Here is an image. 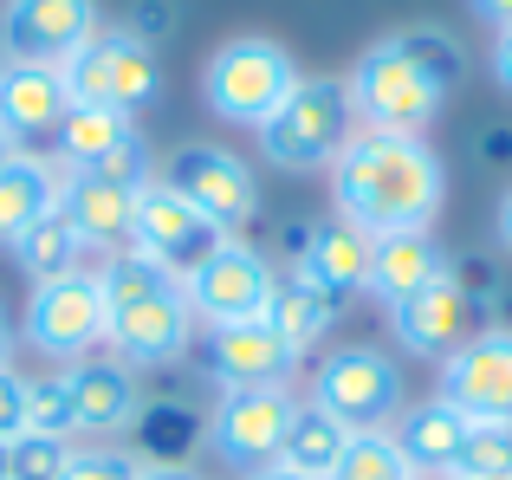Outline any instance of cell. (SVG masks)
Here are the masks:
<instances>
[{
  "label": "cell",
  "instance_id": "cell-1",
  "mask_svg": "<svg viewBox=\"0 0 512 480\" xmlns=\"http://www.w3.org/2000/svg\"><path fill=\"white\" fill-rule=\"evenodd\" d=\"M331 195H338V221L363 234H402L428 228L448 195L441 156L422 137H389V130H357L344 156L331 163Z\"/></svg>",
  "mask_w": 512,
  "mask_h": 480
},
{
  "label": "cell",
  "instance_id": "cell-2",
  "mask_svg": "<svg viewBox=\"0 0 512 480\" xmlns=\"http://www.w3.org/2000/svg\"><path fill=\"white\" fill-rule=\"evenodd\" d=\"M454 85H461V46L435 26L376 39L344 78L357 130H389V137H422Z\"/></svg>",
  "mask_w": 512,
  "mask_h": 480
},
{
  "label": "cell",
  "instance_id": "cell-3",
  "mask_svg": "<svg viewBox=\"0 0 512 480\" xmlns=\"http://www.w3.org/2000/svg\"><path fill=\"white\" fill-rule=\"evenodd\" d=\"M98 292H104V344L117 364L163 370L195 344V312L182 299V279L137 260L130 247L98 266Z\"/></svg>",
  "mask_w": 512,
  "mask_h": 480
},
{
  "label": "cell",
  "instance_id": "cell-4",
  "mask_svg": "<svg viewBox=\"0 0 512 480\" xmlns=\"http://www.w3.org/2000/svg\"><path fill=\"white\" fill-rule=\"evenodd\" d=\"M299 78H305L299 59H292L279 39L240 33V39H227V46L208 52V65H201V98H208V111L221 117V124L260 130L266 117L292 98Z\"/></svg>",
  "mask_w": 512,
  "mask_h": 480
},
{
  "label": "cell",
  "instance_id": "cell-5",
  "mask_svg": "<svg viewBox=\"0 0 512 480\" xmlns=\"http://www.w3.org/2000/svg\"><path fill=\"white\" fill-rule=\"evenodd\" d=\"M260 156L286 176H305V169H331L344 156V143L357 137V111H350L344 78H299L292 98L266 117L260 130Z\"/></svg>",
  "mask_w": 512,
  "mask_h": 480
},
{
  "label": "cell",
  "instance_id": "cell-6",
  "mask_svg": "<svg viewBox=\"0 0 512 480\" xmlns=\"http://www.w3.org/2000/svg\"><path fill=\"white\" fill-rule=\"evenodd\" d=\"M305 403H318L350 435L389 429L402 416V364L389 351H376V344H344V351H331L318 364Z\"/></svg>",
  "mask_w": 512,
  "mask_h": 480
},
{
  "label": "cell",
  "instance_id": "cell-7",
  "mask_svg": "<svg viewBox=\"0 0 512 480\" xmlns=\"http://www.w3.org/2000/svg\"><path fill=\"white\" fill-rule=\"evenodd\" d=\"M59 72L72 85V104H98V111H124V117H137L163 91V65H156L150 39L137 33H91Z\"/></svg>",
  "mask_w": 512,
  "mask_h": 480
},
{
  "label": "cell",
  "instance_id": "cell-8",
  "mask_svg": "<svg viewBox=\"0 0 512 480\" xmlns=\"http://www.w3.org/2000/svg\"><path fill=\"white\" fill-rule=\"evenodd\" d=\"M299 416V396L292 383H260V390H221L208 416V442L214 455L227 461L234 474H266L279 468V448H286V429Z\"/></svg>",
  "mask_w": 512,
  "mask_h": 480
},
{
  "label": "cell",
  "instance_id": "cell-9",
  "mask_svg": "<svg viewBox=\"0 0 512 480\" xmlns=\"http://www.w3.org/2000/svg\"><path fill=\"white\" fill-rule=\"evenodd\" d=\"M389 325H396V344H402L409 357H435V364H448V357L461 351L467 338H480V331H487L474 266H461V273L448 266L435 286H422L415 299L389 305Z\"/></svg>",
  "mask_w": 512,
  "mask_h": 480
},
{
  "label": "cell",
  "instance_id": "cell-10",
  "mask_svg": "<svg viewBox=\"0 0 512 480\" xmlns=\"http://www.w3.org/2000/svg\"><path fill=\"white\" fill-rule=\"evenodd\" d=\"M221 240L227 234L214 228L195 202H182L163 176L137 189V215H130V253H137V260L163 266L169 279H188L214 247H221Z\"/></svg>",
  "mask_w": 512,
  "mask_h": 480
},
{
  "label": "cell",
  "instance_id": "cell-11",
  "mask_svg": "<svg viewBox=\"0 0 512 480\" xmlns=\"http://www.w3.org/2000/svg\"><path fill=\"white\" fill-rule=\"evenodd\" d=\"M20 338L33 344L39 357H59V364L91 357L104 344V292H98V273H65V279L33 286L26 318H20Z\"/></svg>",
  "mask_w": 512,
  "mask_h": 480
},
{
  "label": "cell",
  "instance_id": "cell-12",
  "mask_svg": "<svg viewBox=\"0 0 512 480\" xmlns=\"http://www.w3.org/2000/svg\"><path fill=\"white\" fill-rule=\"evenodd\" d=\"M273 273H279V266L266 260L260 247H247V240L227 234L221 247L182 279V299H188V312H195V325H240V318L266 312Z\"/></svg>",
  "mask_w": 512,
  "mask_h": 480
},
{
  "label": "cell",
  "instance_id": "cell-13",
  "mask_svg": "<svg viewBox=\"0 0 512 480\" xmlns=\"http://www.w3.org/2000/svg\"><path fill=\"white\" fill-rule=\"evenodd\" d=\"M163 182L182 195V202H195L221 234H234L240 221H253V208H260L253 169L240 163L234 150H221V143H182V150L163 163Z\"/></svg>",
  "mask_w": 512,
  "mask_h": 480
},
{
  "label": "cell",
  "instance_id": "cell-14",
  "mask_svg": "<svg viewBox=\"0 0 512 480\" xmlns=\"http://www.w3.org/2000/svg\"><path fill=\"white\" fill-rule=\"evenodd\" d=\"M98 33V0H7L0 7V52L13 65H65Z\"/></svg>",
  "mask_w": 512,
  "mask_h": 480
},
{
  "label": "cell",
  "instance_id": "cell-15",
  "mask_svg": "<svg viewBox=\"0 0 512 480\" xmlns=\"http://www.w3.org/2000/svg\"><path fill=\"white\" fill-rule=\"evenodd\" d=\"M441 403L467 422H512V331H480L441 364Z\"/></svg>",
  "mask_w": 512,
  "mask_h": 480
},
{
  "label": "cell",
  "instance_id": "cell-16",
  "mask_svg": "<svg viewBox=\"0 0 512 480\" xmlns=\"http://www.w3.org/2000/svg\"><path fill=\"white\" fill-rule=\"evenodd\" d=\"M59 163L65 169H104V176H124V182H150V150H143V130L137 117L124 111H98V104H72L59 124Z\"/></svg>",
  "mask_w": 512,
  "mask_h": 480
},
{
  "label": "cell",
  "instance_id": "cell-17",
  "mask_svg": "<svg viewBox=\"0 0 512 480\" xmlns=\"http://www.w3.org/2000/svg\"><path fill=\"white\" fill-rule=\"evenodd\" d=\"M201 364L221 390H260V383H286L299 370V351L266 318H240V325H208Z\"/></svg>",
  "mask_w": 512,
  "mask_h": 480
},
{
  "label": "cell",
  "instance_id": "cell-18",
  "mask_svg": "<svg viewBox=\"0 0 512 480\" xmlns=\"http://www.w3.org/2000/svg\"><path fill=\"white\" fill-rule=\"evenodd\" d=\"M143 182L104 176V169H72L59 176V215L72 221V234L85 240V253H124L130 247V215H137Z\"/></svg>",
  "mask_w": 512,
  "mask_h": 480
},
{
  "label": "cell",
  "instance_id": "cell-19",
  "mask_svg": "<svg viewBox=\"0 0 512 480\" xmlns=\"http://www.w3.org/2000/svg\"><path fill=\"white\" fill-rule=\"evenodd\" d=\"M65 111H72V85H65L59 65H13L0 59V137L13 150L39 137H59Z\"/></svg>",
  "mask_w": 512,
  "mask_h": 480
},
{
  "label": "cell",
  "instance_id": "cell-20",
  "mask_svg": "<svg viewBox=\"0 0 512 480\" xmlns=\"http://www.w3.org/2000/svg\"><path fill=\"white\" fill-rule=\"evenodd\" d=\"M65 390H72V422L78 435H117L137 422L143 396H137V370L117 364V357H78L65 364Z\"/></svg>",
  "mask_w": 512,
  "mask_h": 480
},
{
  "label": "cell",
  "instance_id": "cell-21",
  "mask_svg": "<svg viewBox=\"0 0 512 480\" xmlns=\"http://www.w3.org/2000/svg\"><path fill=\"white\" fill-rule=\"evenodd\" d=\"M389 442H396L402 468H409L415 480H448L454 455H461V442H467V416L454 403H441V396L402 403V416L389 422Z\"/></svg>",
  "mask_w": 512,
  "mask_h": 480
},
{
  "label": "cell",
  "instance_id": "cell-22",
  "mask_svg": "<svg viewBox=\"0 0 512 480\" xmlns=\"http://www.w3.org/2000/svg\"><path fill=\"white\" fill-rule=\"evenodd\" d=\"M441 273H448V253H441V240L428 228L376 234L370 240V279H363V292H376L383 305H402V299H415L422 286H435Z\"/></svg>",
  "mask_w": 512,
  "mask_h": 480
},
{
  "label": "cell",
  "instance_id": "cell-23",
  "mask_svg": "<svg viewBox=\"0 0 512 480\" xmlns=\"http://www.w3.org/2000/svg\"><path fill=\"white\" fill-rule=\"evenodd\" d=\"M59 208V163L39 150H13L0 163V247H13L26 228Z\"/></svg>",
  "mask_w": 512,
  "mask_h": 480
},
{
  "label": "cell",
  "instance_id": "cell-24",
  "mask_svg": "<svg viewBox=\"0 0 512 480\" xmlns=\"http://www.w3.org/2000/svg\"><path fill=\"white\" fill-rule=\"evenodd\" d=\"M260 318L305 357L331 325H338V292H325L312 273H299V266H292V273H273V292H266V312Z\"/></svg>",
  "mask_w": 512,
  "mask_h": 480
},
{
  "label": "cell",
  "instance_id": "cell-25",
  "mask_svg": "<svg viewBox=\"0 0 512 480\" xmlns=\"http://www.w3.org/2000/svg\"><path fill=\"white\" fill-rule=\"evenodd\" d=\"M299 273H312L325 292H363L370 279V234L350 228V221H318L299 240Z\"/></svg>",
  "mask_w": 512,
  "mask_h": 480
},
{
  "label": "cell",
  "instance_id": "cell-26",
  "mask_svg": "<svg viewBox=\"0 0 512 480\" xmlns=\"http://www.w3.org/2000/svg\"><path fill=\"white\" fill-rule=\"evenodd\" d=\"M137 442H143V468H182L188 455H195V442H201V429L208 422L195 416V409H182V403H143L137 409Z\"/></svg>",
  "mask_w": 512,
  "mask_h": 480
},
{
  "label": "cell",
  "instance_id": "cell-27",
  "mask_svg": "<svg viewBox=\"0 0 512 480\" xmlns=\"http://www.w3.org/2000/svg\"><path fill=\"white\" fill-rule=\"evenodd\" d=\"M13 260H20V273L33 279V286H46V279H65V273H85V240L72 234V221L52 208L39 228H26L13 240Z\"/></svg>",
  "mask_w": 512,
  "mask_h": 480
},
{
  "label": "cell",
  "instance_id": "cell-28",
  "mask_svg": "<svg viewBox=\"0 0 512 480\" xmlns=\"http://www.w3.org/2000/svg\"><path fill=\"white\" fill-rule=\"evenodd\" d=\"M344 442H350V429H338L318 403H299V416H292V429H286V448H279V468H292L305 480H325L338 468Z\"/></svg>",
  "mask_w": 512,
  "mask_h": 480
},
{
  "label": "cell",
  "instance_id": "cell-29",
  "mask_svg": "<svg viewBox=\"0 0 512 480\" xmlns=\"http://www.w3.org/2000/svg\"><path fill=\"white\" fill-rule=\"evenodd\" d=\"M454 480H512V422H467Z\"/></svg>",
  "mask_w": 512,
  "mask_h": 480
},
{
  "label": "cell",
  "instance_id": "cell-30",
  "mask_svg": "<svg viewBox=\"0 0 512 480\" xmlns=\"http://www.w3.org/2000/svg\"><path fill=\"white\" fill-rule=\"evenodd\" d=\"M325 480H415V474L402 468L389 429H370V435H350L344 455H338V468H331Z\"/></svg>",
  "mask_w": 512,
  "mask_h": 480
},
{
  "label": "cell",
  "instance_id": "cell-31",
  "mask_svg": "<svg viewBox=\"0 0 512 480\" xmlns=\"http://www.w3.org/2000/svg\"><path fill=\"white\" fill-rule=\"evenodd\" d=\"M26 435H59V442H72V435H78L65 370H59V377H26Z\"/></svg>",
  "mask_w": 512,
  "mask_h": 480
},
{
  "label": "cell",
  "instance_id": "cell-32",
  "mask_svg": "<svg viewBox=\"0 0 512 480\" xmlns=\"http://www.w3.org/2000/svg\"><path fill=\"white\" fill-rule=\"evenodd\" d=\"M143 461L130 455V448H111V442H91V448H72L65 455L59 480H137Z\"/></svg>",
  "mask_w": 512,
  "mask_h": 480
},
{
  "label": "cell",
  "instance_id": "cell-33",
  "mask_svg": "<svg viewBox=\"0 0 512 480\" xmlns=\"http://www.w3.org/2000/svg\"><path fill=\"white\" fill-rule=\"evenodd\" d=\"M65 455H72V442H59V435H20V442H7V474L13 480H59Z\"/></svg>",
  "mask_w": 512,
  "mask_h": 480
},
{
  "label": "cell",
  "instance_id": "cell-34",
  "mask_svg": "<svg viewBox=\"0 0 512 480\" xmlns=\"http://www.w3.org/2000/svg\"><path fill=\"white\" fill-rule=\"evenodd\" d=\"M26 435V377L13 364H0V448Z\"/></svg>",
  "mask_w": 512,
  "mask_h": 480
},
{
  "label": "cell",
  "instance_id": "cell-35",
  "mask_svg": "<svg viewBox=\"0 0 512 480\" xmlns=\"http://www.w3.org/2000/svg\"><path fill=\"white\" fill-rule=\"evenodd\" d=\"M493 78L512 91V26H500V39H493Z\"/></svg>",
  "mask_w": 512,
  "mask_h": 480
},
{
  "label": "cell",
  "instance_id": "cell-36",
  "mask_svg": "<svg viewBox=\"0 0 512 480\" xmlns=\"http://www.w3.org/2000/svg\"><path fill=\"white\" fill-rule=\"evenodd\" d=\"M467 7H474L487 26H512V0H467Z\"/></svg>",
  "mask_w": 512,
  "mask_h": 480
},
{
  "label": "cell",
  "instance_id": "cell-37",
  "mask_svg": "<svg viewBox=\"0 0 512 480\" xmlns=\"http://www.w3.org/2000/svg\"><path fill=\"white\" fill-rule=\"evenodd\" d=\"M493 234H500V247L512 253V189L500 195V215H493Z\"/></svg>",
  "mask_w": 512,
  "mask_h": 480
},
{
  "label": "cell",
  "instance_id": "cell-38",
  "mask_svg": "<svg viewBox=\"0 0 512 480\" xmlns=\"http://www.w3.org/2000/svg\"><path fill=\"white\" fill-rule=\"evenodd\" d=\"M13 357V318H7V305H0V364Z\"/></svg>",
  "mask_w": 512,
  "mask_h": 480
},
{
  "label": "cell",
  "instance_id": "cell-39",
  "mask_svg": "<svg viewBox=\"0 0 512 480\" xmlns=\"http://www.w3.org/2000/svg\"><path fill=\"white\" fill-rule=\"evenodd\" d=\"M137 480H195V474H188V468H143Z\"/></svg>",
  "mask_w": 512,
  "mask_h": 480
},
{
  "label": "cell",
  "instance_id": "cell-40",
  "mask_svg": "<svg viewBox=\"0 0 512 480\" xmlns=\"http://www.w3.org/2000/svg\"><path fill=\"white\" fill-rule=\"evenodd\" d=\"M253 480H305V474H292V468H266V474H253Z\"/></svg>",
  "mask_w": 512,
  "mask_h": 480
},
{
  "label": "cell",
  "instance_id": "cell-41",
  "mask_svg": "<svg viewBox=\"0 0 512 480\" xmlns=\"http://www.w3.org/2000/svg\"><path fill=\"white\" fill-rule=\"evenodd\" d=\"M7 156H13V143H7V137H0V163H7Z\"/></svg>",
  "mask_w": 512,
  "mask_h": 480
},
{
  "label": "cell",
  "instance_id": "cell-42",
  "mask_svg": "<svg viewBox=\"0 0 512 480\" xmlns=\"http://www.w3.org/2000/svg\"><path fill=\"white\" fill-rule=\"evenodd\" d=\"M0 480H13V474H7V448H0Z\"/></svg>",
  "mask_w": 512,
  "mask_h": 480
},
{
  "label": "cell",
  "instance_id": "cell-43",
  "mask_svg": "<svg viewBox=\"0 0 512 480\" xmlns=\"http://www.w3.org/2000/svg\"><path fill=\"white\" fill-rule=\"evenodd\" d=\"M448 480H454V474H448Z\"/></svg>",
  "mask_w": 512,
  "mask_h": 480
}]
</instances>
